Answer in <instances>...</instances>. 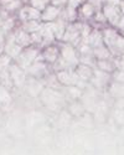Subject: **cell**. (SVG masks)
I'll use <instances>...</instances> for the list:
<instances>
[{
	"instance_id": "32",
	"label": "cell",
	"mask_w": 124,
	"mask_h": 155,
	"mask_svg": "<svg viewBox=\"0 0 124 155\" xmlns=\"http://www.w3.org/2000/svg\"><path fill=\"white\" fill-rule=\"evenodd\" d=\"M87 2L91 3V4L96 8V10L98 11V10H102L103 5L107 3V0H87Z\"/></svg>"
},
{
	"instance_id": "35",
	"label": "cell",
	"mask_w": 124,
	"mask_h": 155,
	"mask_svg": "<svg viewBox=\"0 0 124 155\" xmlns=\"http://www.w3.org/2000/svg\"><path fill=\"white\" fill-rule=\"evenodd\" d=\"M118 6H119V10H120V12H122V15H124V0H120Z\"/></svg>"
},
{
	"instance_id": "31",
	"label": "cell",
	"mask_w": 124,
	"mask_h": 155,
	"mask_svg": "<svg viewBox=\"0 0 124 155\" xmlns=\"http://www.w3.org/2000/svg\"><path fill=\"white\" fill-rule=\"evenodd\" d=\"M114 118L119 124H124V108H118L116 110Z\"/></svg>"
},
{
	"instance_id": "13",
	"label": "cell",
	"mask_w": 124,
	"mask_h": 155,
	"mask_svg": "<svg viewBox=\"0 0 124 155\" xmlns=\"http://www.w3.org/2000/svg\"><path fill=\"white\" fill-rule=\"evenodd\" d=\"M62 12V8H58L56 5L48 4L42 11H41V22H54L57 19H60Z\"/></svg>"
},
{
	"instance_id": "1",
	"label": "cell",
	"mask_w": 124,
	"mask_h": 155,
	"mask_svg": "<svg viewBox=\"0 0 124 155\" xmlns=\"http://www.w3.org/2000/svg\"><path fill=\"white\" fill-rule=\"evenodd\" d=\"M103 42L109 48L113 57H120L124 52V36L112 26H106L102 29Z\"/></svg>"
},
{
	"instance_id": "20",
	"label": "cell",
	"mask_w": 124,
	"mask_h": 155,
	"mask_svg": "<svg viewBox=\"0 0 124 155\" xmlns=\"http://www.w3.org/2000/svg\"><path fill=\"white\" fill-rule=\"evenodd\" d=\"M96 67L106 73L112 74V72L116 70L114 58L112 57V58H107V60H96Z\"/></svg>"
},
{
	"instance_id": "16",
	"label": "cell",
	"mask_w": 124,
	"mask_h": 155,
	"mask_svg": "<svg viewBox=\"0 0 124 155\" xmlns=\"http://www.w3.org/2000/svg\"><path fill=\"white\" fill-rule=\"evenodd\" d=\"M24 4V0H0V9L8 11L11 15H16Z\"/></svg>"
},
{
	"instance_id": "15",
	"label": "cell",
	"mask_w": 124,
	"mask_h": 155,
	"mask_svg": "<svg viewBox=\"0 0 124 155\" xmlns=\"http://www.w3.org/2000/svg\"><path fill=\"white\" fill-rule=\"evenodd\" d=\"M12 35H14V38H15V41L21 46V47H28L30 45H32L31 42V36L28 31H25L20 25L19 26L12 31Z\"/></svg>"
},
{
	"instance_id": "33",
	"label": "cell",
	"mask_w": 124,
	"mask_h": 155,
	"mask_svg": "<svg viewBox=\"0 0 124 155\" xmlns=\"http://www.w3.org/2000/svg\"><path fill=\"white\" fill-rule=\"evenodd\" d=\"M86 0H67V4L66 6H70V8H73V9H78Z\"/></svg>"
},
{
	"instance_id": "18",
	"label": "cell",
	"mask_w": 124,
	"mask_h": 155,
	"mask_svg": "<svg viewBox=\"0 0 124 155\" xmlns=\"http://www.w3.org/2000/svg\"><path fill=\"white\" fill-rule=\"evenodd\" d=\"M48 24H50V26H51V29H52V32H54V35H55V37H56L57 42H60V41L62 40V37H64L65 31H66L67 22H66L64 19L60 18V19H57L56 21L48 22Z\"/></svg>"
},
{
	"instance_id": "28",
	"label": "cell",
	"mask_w": 124,
	"mask_h": 155,
	"mask_svg": "<svg viewBox=\"0 0 124 155\" xmlns=\"http://www.w3.org/2000/svg\"><path fill=\"white\" fill-rule=\"evenodd\" d=\"M25 4H29L36 9H39L40 11H42L48 4H51V0H24Z\"/></svg>"
},
{
	"instance_id": "8",
	"label": "cell",
	"mask_w": 124,
	"mask_h": 155,
	"mask_svg": "<svg viewBox=\"0 0 124 155\" xmlns=\"http://www.w3.org/2000/svg\"><path fill=\"white\" fill-rule=\"evenodd\" d=\"M16 18L19 22H25V21H30V20H40L41 19V11L39 9H36L29 4H24L22 8L18 11Z\"/></svg>"
},
{
	"instance_id": "5",
	"label": "cell",
	"mask_w": 124,
	"mask_h": 155,
	"mask_svg": "<svg viewBox=\"0 0 124 155\" xmlns=\"http://www.w3.org/2000/svg\"><path fill=\"white\" fill-rule=\"evenodd\" d=\"M41 101L44 104H46L48 108H56L60 103L64 101V94H62L58 89L51 88V87H45L40 94Z\"/></svg>"
},
{
	"instance_id": "22",
	"label": "cell",
	"mask_w": 124,
	"mask_h": 155,
	"mask_svg": "<svg viewBox=\"0 0 124 155\" xmlns=\"http://www.w3.org/2000/svg\"><path fill=\"white\" fill-rule=\"evenodd\" d=\"M65 88V92H66V96L71 99V101H77V99H81L83 93H84V89L81 88L80 86L77 84H73V86H67V87H64Z\"/></svg>"
},
{
	"instance_id": "6",
	"label": "cell",
	"mask_w": 124,
	"mask_h": 155,
	"mask_svg": "<svg viewBox=\"0 0 124 155\" xmlns=\"http://www.w3.org/2000/svg\"><path fill=\"white\" fill-rule=\"evenodd\" d=\"M8 70H9V73H10V77H11V81H12L14 87H16V88L24 87L25 83H26V80H28L26 71H25L21 66H19L15 61H12L10 63Z\"/></svg>"
},
{
	"instance_id": "25",
	"label": "cell",
	"mask_w": 124,
	"mask_h": 155,
	"mask_svg": "<svg viewBox=\"0 0 124 155\" xmlns=\"http://www.w3.org/2000/svg\"><path fill=\"white\" fill-rule=\"evenodd\" d=\"M93 56L96 57V60H107V58H112V56L109 48L103 44L101 46H97L93 48Z\"/></svg>"
},
{
	"instance_id": "3",
	"label": "cell",
	"mask_w": 124,
	"mask_h": 155,
	"mask_svg": "<svg viewBox=\"0 0 124 155\" xmlns=\"http://www.w3.org/2000/svg\"><path fill=\"white\" fill-rule=\"evenodd\" d=\"M58 46H60V57L64 58L72 68H74L80 63V54L77 48L71 44L62 41L58 42Z\"/></svg>"
},
{
	"instance_id": "30",
	"label": "cell",
	"mask_w": 124,
	"mask_h": 155,
	"mask_svg": "<svg viewBox=\"0 0 124 155\" xmlns=\"http://www.w3.org/2000/svg\"><path fill=\"white\" fill-rule=\"evenodd\" d=\"M110 81H116V82H124V71L116 68L110 74Z\"/></svg>"
},
{
	"instance_id": "34",
	"label": "cell",
	"mask_w": 124,
	"mask_h": 155,
	"mask_svg": "<svg viewBox=\"0 0 124 155\" xmlns=\"http://www.w3.org/2000/svg\"><path fill=\"white\" fill-rule=\"evenodd\" d=\"M116 29H117L118 31H122V30L124 29V15H122V18L119 19L118 24L116 25Z\"/></svg>"
},
{
	"instance_id": "21",
	"label": "cell",
	"mask_w": 124,
	"mask_h": 155,
	"mask_svg": "<svg viewBox=\"0 0 124 155\" xmlns=\"http://www.w3.org/2000/svg\"><path fill=\"white\" fill-rule=\"evenodd\" d=\"M67 110L70 112V114L72 115V117H81L86 110V107H84V104L82 103L81 99L71 101L68 107H67Z\"/></svg>"
},
{
	"instance_id": "19",
	"label": "cell",
	"mask_w": 124,
	"mask_h": 155,
	"mask_svg": "<svg viewBox=\"0 0 124 155\" xmlns=\"http://www.w3.org/2000/svg\"><path fill=\"white\" fill-rule=\"evenodd\" d=\"M93 70H94V67H91L88 64H83V63H78L77 66L74 67V71L78 74L80 80L86 81V82H90V80L92 78Z\"/></svg>"
},
{
	"instance_id": "26",
	"label": "cell",
	"mask_w": 124,
	"mask_h": 155,
	"mask_svg": "<svg viewBox=\"0 0 124 155\" xmlns=\"http://www.w3.org/2000/svg\"><path fill=\"white\" fill-rule=\"evenodd\" d=\"M41 20H30V21H25V22H21L20 24V26L25 30V31H28L29 34L31 32H36V31H39L40 28H41Z\"/></svg>"
},
{
	"instance_id": "10",
	"label": "cell",
	"mask_w": 124,
	"mask_h": 155,
	"mask_svg": "<svg viewBox=\"0 0 124 155\" xmlns=\"http://www.w3.org/2000/svg\"><path fill=\"white\" fill-rule=\"evenodd\" d=\"M41 57L42 60L48 64L50 67L60 58V46L58 42L56 44H51V45H47L45 47L41 48Z\"/></svg>"
},
{
	"instance_id": "36",
	"label": "cell",
	"mask_w": 124,
	"mask_h": 155,
	"mask_svg": "<svg viewBox=\"0 0 124 155\" xmlns=\"http://www.w3.org/2000/svg\"><path fill=\"white\" fill-rule=\"evenodd\" d=\"M119 32H120V34H122V35H123V36H124V29H123V30H122V31H119Z\"/></svg>"
},
{
	"instance_id": "9",
	"label": "cell",
	"mask_w": 124,
	"mask_h": 155,
	"mask_svg": "<svg viewBox=\"0 0 124 155\" xmlns=\"http://www.w3.org/2000/svg\"><path fill=\"white\" fill-rule=\"evenodd\" d=\"M102 12L104 14L109 26L116 28V25L118 24L119 19L122 18V12L119 10V6L118 5H113V4H109V3H106L103 5V8H102Z\"/></svg>"
},
{
	"instance_id": "29",
	"label": "cell",
	"mask_w": 124,
	"mask_h": 155,
	"mask_svg": "<svg viewBox=\"0 0 124 155\" xmlns=\"http://www.w3.org/2000/svg\"><path fill=\"white\" fill-rule=\"evenodd\" d=\"M80 63L88 64L91 67H96V57L93 54L91 55H80Z\"/></svg>"
},
{
	"instance_id": "11",
	"label": "cell",
	"mask_w": 124,
	"mask_h": 155,
	"mask_svg": "<svg viewBox=\"0 0 124 155\" xmlns=\"http://www.w3.org/2000/svg\"><path fill=\"white\" fill-rule=\"evenodd\" d=\"M109 82H110V74L94 67L93 76L90 80V86H92L96 89H102V88H107Z\"/></svg>"
},
{
	"instance_id": "23",
	"label": "cell",
	"mask_w": 124,
	"mask_h": 155,
	"mask_svg": "<svg viewBox=\"0 0 124 155\" xmlns=\"http://www.w3.org/2000/svg\"><path fill=\"white\" fill-rule=\"evenodd\" d=\"M86 41L92 46V48H94V47H97V46L103 45L104 42H103L102 30H101V29H94V28H93V30H92L91 35L88 36V38H87Z\"/></svg>"
},
{
	"instance_id": "2",
	"label": "cell",
	"mask_w": 124,
	"mask_h": 155,
	"mask_svg": "<svg viewBox=\"0 0 124 155\" xmlns=\"http://www.w3.org/2000/svg\"><path fill=\"white\" fill-rule=\"evenodd\" d=\"M41 54V48L39 46H35V45H30L28 47H24L21 54L14 60L19 66H21L24 70H26L30 64L39 57V55Z\"/></svg>"
},
{
	"instance_id": "17",
	"label": "cell",
	"mask_w": 124,
	"mask_h": 155,
	"mask_svg": "<svg viewBox=\"0 0 124 155\" xmlns=\"http://www.w3.org/2000/svg\"><path fill=\"white\" fill-rule=\"evenodd\" d=\"M108 94L114 99H122L124 98V82H116L110 81L107 86Z\"/></svg>"
},
{
	"instance_id": "7",
	"label": "cell",
	"mask_w": 124,
	"mask_h": 155,
	"mask_svg": "<svg viewBox=\"0 0 124 155\" xmlns=\"http://www.w3.org/2000/svg\"><path fill=\"white\" fill-rule=\"evenodd\" d=\"M57 81L62 87H67V86H73V84H78L80 83V77L76 73L74 68H67V70H61L58 72H55Z\"/></svg>"
},
{
	"instance_id": "14",
	"label": "cell",
	"mask_w": 124,
	"mask_h": 155,
	"mask_svg": "<svg viewBox=\"0 0 124 155\" xmlns=\"http://www.w3.org/2000/svg\"><path fill=\"white\" fill-rule=\"evenodd\" d=\"M96 8L91 4V3H88L86 0V2L77 9V12H78V20L80 21H90L92 18H93V15L96 14Z\"/></svg>"
},
{
	"instance_id": "27",
	"label": "cell",
	"mask_w": 124,
	"mask_h": 155,
	"mask_svg": "<svg viewBox=\"0 0 124 155\" xmlns=\"http://www.w3.org/2000/svg\"><path fill=\"white\" fill-rule=\"evenodd\" d=\"M11 101H12V97L9 88L0 84V104H9Z\"/></svg>"
},
{
	"instance_id": "4",
	"label": "cell",
	"mask_w": 124,
	"mask_h": 155,
	"mask_svg": "<svg viewBox=\"0 0 124 155\" xmlns=\"http://www.w3.org/2000/svg\"><path fill=\"white\" fill-rule=\"evenodd\" d=\"M81 21H74V22H70L67 24L66 26V31L64 34V37H62V42H67L71 44L76 47L81 41H82V37H81Z\"/></svg>"
},
{
	"instance_id": "12",
	"label": "cell",
	"mask_w": 124,
	"mask_h": 155,
	"mask_svg": "<svg viewBox=\"0 0 124 155\" xmlns=\"http://www.w3.org/2000/svg\"><path fill=\"white\" fill-rule=\"evenodd\" d=\"M25 89L29 96L31 97H40L42 89L45 88V84H44V81L41 78H35V77H30L28 76V80H26V83H25Z\"/></svg>"
},
{
	"instance_id": "24",
	"label": "cell",
	"mask_w": 124,
	"mask_h": 155,
	"mask_svg": "<svg viewBox=\"0 0 124 155\" xmlns=\"http://www.w3.org/2000/svg\"><path fill=\"white\" fill-rule=\"evenodd\" d=\"M60 18L64 19L67 24L78 21V12H77V9H73V8H70V6L62 8V12H61V16H60Z\"/></svg>"
}]
</instances>
